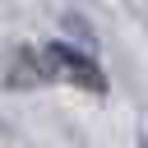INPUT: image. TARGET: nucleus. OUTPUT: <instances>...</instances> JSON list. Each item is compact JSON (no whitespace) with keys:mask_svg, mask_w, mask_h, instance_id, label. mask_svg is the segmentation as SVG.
<instances>
[{"mask_svg":"<svg viewBox=\"0 0 148 148\" xmlns=\"http://www.w3.org/2000/svg\"><path fill=\"white\" fill-rule=\"evenodd\" d=\"M65 28H69V32H79V37H83V42H88V46H92V42H97V37H92V28H88V23H83V18H74V14H69V18H65Z\"/></svg>","mask_w":148,"mask_h":148,"instance_id":"3","label":"nucleus"},{"mask_svg":"<svg viewBox=\"0 0 148 148\" xmlns=\"http://www.w3.org/2000/svg\"><path fill=\"white\" fill-rule=\"evenodd\" d=\"M0 79H5L9 92H32V88H42V83H46V65H42L37 46L9 42V46H5V60H0Z\"/></svg>","mask_w":148,"mask_h":148,"instance_id":"2","label":"nucleus"},{"mask_svg":"<svg viewBox=\"0 0 148 148\" xmlns=\"http://www.w3.org/2000/svg\"><path fill=\"white\" fill-rule=\"evenodd\" d=\"M42 65H46V79H65L74 88H88V92H106V69L92 60V51L74 46V42H46L42 51Z\"/></svg>","mask_w":148,"mask_h":148,"instance_id":"1","label":"nucleus"}]
</instances>
